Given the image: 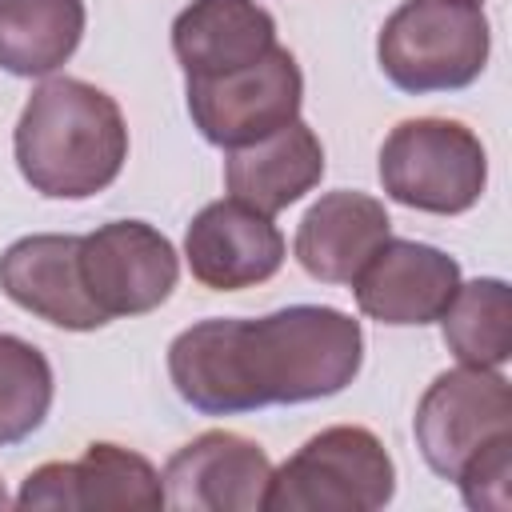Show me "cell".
<instances>
[{
  "instance_id": "6da1fadb",
  "label": "cell",
  "mask_w": 512,
  "mask_h": 512,
  "mask_svg": "<svg viewBox=\"0 0 512 512\" xmlns=\"http://www.w3.org/2000/svg\"><path fill=\"white\" fill-rule=\"evenodd\" d=\"M364 360V332L328 304H292L260 320H200L168 348V376L204 416L336 396Z\"/></svg>"
},
{
  "instance_id": "7a4b0ae2",
  "label": "cell",
  "mask_w": 512,
  "mask_h": 512,
  "mask_svg": "<svg viewBox=\"0 0 512 512\" xmlns=\"http://www.w3.org/2000/svg\"><path fill=\"white\" fill-rule=\"evenodd\" d=\"M16 168L56 200L104 192L128 160V128L120 104L88 80H44L16 120Z\"/></svg>"
},
{
  "instance_id": "3957f363",
  "label": "cell",
  "mask_w": 512,
  "mask_h": 512,
  "mask_svg": "<svg viewBox=\"0 0 512 512\" xmlns=\"http://www.w3.org/2000/svg\"><path fill=\"white\" fill-rule=\"evenodd\" d=\"M488 44L480 0H404L380 28L376 60L400 92H452L484 72Z\"/></svg>"
},
{
  "instance_id": "277c9868",
  "label": "cell",
  "mask_w": 512,
  "mask_h": 512,
  "mask_svg": "<svg viewBox=\"0 0 512 512\" xmlns=\"http://www.w3.org/2000/svg\"><path fill=\"white\" fill-rule=\"evenodd\" d=\"M396 492V468L384 444L360 424H336L312 436L272 472L264 508L272 512H372Z\"/></svg>"
},
{
  "instance_id": "5b68a950",
  "label": "cell",
  "mask_w": 512,
  "mask_h": 512,
  "mask_svg": "<svg viewBox=\"0 0 512 512\" xmlns=\"http://www.w3.org/2000/svg\"><path fill=\"white\" fill-rule=\"evenodd\" d=\"M384 192L416 212H468L488 184V156L472 128L444 116L396 124L380 144Z\"/></svg>"
},
{
  "instance_id": "8992f818",
  "label": "cell",
  "mask_w": 512,
  "mask_h": 512,
  "mask_svg": "<svg viewBox=\"0 0 512 512\" xmlns=\"http://www.w3.org/2000/svg\"><path fill=\"white\" fill-rule=\"evenodd\" d=\"M412 432L424 464L436 476L456 480L476 452H484L500 436H512L508 380L496 368H472V364L456 372H440L416 404Z\"/></svg>"
},
{
  "instance_id": "52a82bcc",
  "label": "cell",
  "mask_w": 512,
  "mask_h": 512,
  "mask_svg": "<svg viewBox=\"0 0 512 512\" xmlns=\"http://www.w3.org/2000/svg\"><path fill=\"white\" fill-rule=\"evenodd\" d=\"M300 100V64L280 44L236 72L188 80V116L200 128V136L220 148H240L292 124L300 116Z\"/></svg>"
},
{
  "instance_id": "ba28073f",
  "label": "cell",
  "mask_w": 512,
  "mask_h": 512,
  "mask_svg": "<svg viewBox=\"0 0 512 512\" xmlns=\"http://www.w3.org/2000/svg\"><path fill=\"white\" fill-rule=\"evenodd\" d=\"M180 276L176 248L144 220H112L80 236V280L92 304L112 316H144L160 308Z\"/></svg>"
},
{
  "instance_id": "9c48e42d",
  "label": "cell",
  "mask_w": 512,
  "mask_h": 512,
  "mask_svg": "<svg viewBox=\"0 0 512 512\" xmlns=\"http://www.w3.org/2000/svg\"><path fill=\"white\" fill-rule=\"evenodd\" d=\"M268 480L272 464L264 448L220 428L184 444L160 476L164 504L180 512H256L264 508Z\"/></svg>"
},
{
  "instance_id": "30bf717a",
  "label": "cell",
  "mask_w": 512,
  "mask_h": 512,
  "mask_svg": "<svg viewBox=\"0 0 512 512\" xmlns=\"http://www.w3.org/2000/svg\"><path fill=\"white\" fill-rule=\"evenodd\" d=\"M184 256L192 276L212 292H240L264 284L284 264V236L272 216L244 200H216L196 212L184 232Z\"/></svg>"
},
{
  "instance_id": "8fae6325",
  "label": "cell",
  "mask_w": 512,
  "mask_h": 512,
  "mask_svg": "<svg viewBox=\"0 0 512 512\" xmlns=\"http://www.w3.org/2000/svg\"><path fill=\"white\" fill-rule=\"evenodd\" d=\"M20 508H132L156 512L164 508L160 472L120 444H88V452L72 464H40L28 472Z\"/></svg>"
},
{
  "instance_id": "7c38bea8",
  "label": "cell",
  "mask_w": 512,
  "mask_h": 512,
  "mask_svg": "<svg viewBox=\"0 0 512 512\" xmlns=\"http://www.w3.org/2000/svg\"><path fill=\"white\" fill-rule=\"evenodd\" d=\"M460 288V264L416 240H384L356 272L352 292L364 316L380 324H432Z\"/></svg>"
},
{
  "instance_id": "4fadbf2b",
  "label": "cell",
  "mask_w": 512,
  "mask_h": 512,
  "mask_svg": "<svg viewBox=\"0 0 512 512\" xmlns=\"http://www.w3.org/2000/svg\"><path fill=\"white\" fill-rule=\"evenodd\" d=\"M0 288L24 312L68 332H92L108 324L80 280V236L44 232L8 244L0 256Z\"/></svg>"
},
{
  "instance_id": "5bb4252c",
  "label": "cell",
  "mask_w": 512,
  "mask_h": 512,
  "mask_svg": "<svg viewBox=\"0 0 512 512\" xmlns=\"http://www.w3.org/2000/svg\"><path fill=\"white\" fill-rule=\"evenodd\" d=\"M276 48V20L256 0H192L172 20V52L188 80L224 76Z\"/></svg>"
},
{
  "instance_id": "9a60e30c",
  "label": "cell",
  "mask_w": 512,
  "mask_h": 512,
  "mask_svg": "<svg viewBox=\"0 0 512 512\" xmlns=\"http://www.w3.org/2000/svg\"><path fill=\"white\" fill-rule=\"evenodd\" d=\"M320 176H324V148L300 116L252 144L228 148L224 156L228 192L264 216L296 204L304 192L320 184Z\"/></svg>"
},
{
  "instance_id": "2e32d148",
  "label": "cell",
  "mask_w": 512,
  "mask_h": 512,
  "mask_svg": "<svg viewBox=\"0 0 512 512\" xmlns=\"http://www.w3.org/2000/svg\"><path fill=\"white\" fill-rule=\"evenodd\" d=\"M388 212L364 192H328L320 196L296 228V260L308 276L324 284H352L372 252L388 240Z\"/></svg>"
},
{
  "instance_id": "e0dca14e",
  "label": "cell",
  "mask_w": 512,
  "mask_h": 512,
  "mask_svg": "<svg viewBox=\"0 0 512 512\" xmlns=\"http://www.w3.org/2000/svg\"><path fill=\"white\" fill-rule=\"evenodd\" d=\"M84 36V0H0V68L12 76L56 72Z\"/></svg>"
},
{
  "instance_id": "ac0fdd59",
  "label": "cell",
  "mask_w": 512,
  "mask_h": 512,
  "mask_svg": "<svg viewBox=\"0 0 512 512\" xmlns=\"http://www.w3.org/2000/svg\"><path fill=\"white\" fill-rule=\"evenodd\" d=\"M444 344L460 364L500 368L512 356V292L504 280L484 276L460 284L440 312Z\"/></svg>"
},
{
  "instance_id": "d6986e66",
  "label": "cell",
  "mask_w": 512,
  "mask_h": 512,
  "mask_svg": "<svg viewBox=\"0 0 512 512\" xmlns=\"http://www.w3.org/2000/svg\"><path fill=\"white\" fill-rule=\"evenodd\" d=\"M52 408V368L44 352L0 332V448L32 436Z\"/></svg>"
},
{
  "instance_id": "ffe728a7",
  "label": "cell",
  "mask_w": 512,
  "mask_h": 512,
  "mask_svg": "<svg viewBox=\"0 0 512 512\" xmlns=\"http://www.w3.org/2000/svg\"><path fill=\"white\" fill-rule=\"evenodd\" d=\"M512 436H500V440H492L484 452H476L464 468H460V476H456V484H460V492H464V504L468 508H492V512H508L512 508Z\"/></svg>"
},
{
  "instance_id": "44dd1931",
  "label": "cell",
  "mask_w": 512,
  "mask_h": 512,
  "mask_svg": "<svg viewBox=\"0 0 512 512\" xmlns=\"http://www.w3.org/2000/svg\"><path fill=\"white\" fill-rule=\"evenodd\" d=\"M4 504H8V492H4V484H0V508H4Z\"/></svg>"
}]
</instances>
